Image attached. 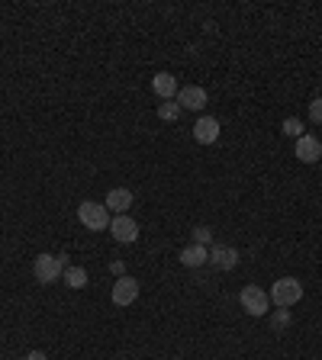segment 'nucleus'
Returning <instances> with one entry per match:
<instances>
[{
    "mask_svg": "<svg viewBox=\"0 0 322 360\" xmlns=\"http://www.w3.org/2000/svg\"><path fill=\"white\" fill-rule=\"evenodd\" d=\"M271 303L277 305V309H294L300 299H303V283L296 277H280L274 280V287H271Z\"/></svg>",
    "mask_w": 322,
    "mask_h": 360,
    "instance_id": "obj_1",
    "label": "nucleus"
},
{
    "mask_svg": "<svg viewBox=\"0 0 322 360\" xmlns=\"http://www.w3.org/2000/svg\"><path fill=\"white\" fill-rule=\"evenodd\" d=\"M64 267H71L68 264V254H39L36 260H33V277L39 280V283H55L58 277L64 274Z\"/></svg>",
    "mask_w": 322,
    "mask_h": 360,
    "instance_id": "obj_2",
    "label": "nucleus"
},
{
    "mask_svg": "<svg viewBox=\"0 0 322 360\" xmlns=\"http://www.w3.org/2000/svg\"><path fill=\"white\" fill-rule=\"evenodd\" d=\"M78 219H81L84 229H91V231L110 229V209L103 203H93V200H84V203L78 206Z\"/></svg>",
    "mask_w": 322,
    "mask_h": 360,
    "instance_id": "obj_3",
    "label": "nucleus"
},
{
    "mask_svg": "<svg viewBox=\"0 0 322 360\" xmlns=\"http://www.w3.org/2000/svg\"><path fill=\"white\" fill-rule=\"evenodd\" d=\"M239 303L251 319H265V315L271 312V296H267L261 287H245L239 293Z\"/></svg>",
    "mask_w": 322,
    "mask_h": 360,
    "instance_id": "obj_4",
    "label": "nucleus"
},
{
    "mask_svg": "<svg viewBox=\"0 0 322 360\" xmlns=\"http://www.w3.org/2000/svg\"><path fill=\"white\" fill-rule=\"evenodd\" d=\"M113 305H120V309H126V305H132L138 299V280L136 277H120L116 283H113Z\"/></svg>",
    "mask_w": 322,
    "mask_h": 360,
    "instance_id": "obj_5",
    "label": "nucleus"
},
{
    "mask_svg": "<svg viewBox=\"0 0 322 360\" xmlns=\"http://www.w3.org/2000/svg\"><path fill=\"white\" fill-rule=\"evenodd\" d=\"M110 235L120 245H132L138 238V222L132 216H116V219H110Z\"/></svg>",
    "mask_w": 322,
    "mask_h": 360,
    "instance_id": "obj_6",
    "label": "nucleus"
},
{
    "mask_svg": "<svg viewBox=\"0 0 322 360\" xmlns=\"http://www.w3.org/2000/svg\"><path fill=\"white\" fill-rule=\"evenodd\" d=\"M210 264L216 270H235L239 267V251L229 245H213L210 248Z\"/></svg>",
    "mask_w": 322,
    "mask_h": 360,
    "instance_id": "obj_7",
    "label": "nucleus"
},
{
    "mask_svg": "<svg viewBox=\"0 0 322 360\" xmlns=\"http://www.w3.org/2000/svg\"><path fill=\"white\" fill-rule=\"evenodd\" d=\"M177 106H181V110H193V113H200L203 106H206V91H203V87H181V91H177Z\"/></svg>",
    "mask_w": 322,
    "mask_h": 360,
    "instance_id": "obj_8",
    "label": "nucleus"
},
{
    "mask_svg": "<svg viewBox=\"0 0 322 360\" xmlns=\"http://www.w3.org/2000/svg\"><path fill=\"white\" fill-rule=\"evenodd\" d=\"M220 120L216 116H200L197 120V126H193V139L200 142V145H213V142L220 139Z\"/></svg>",
    "mask_w": 322,
    "mask_h": 360,
    "instance_id": "obj_9",
    "label": "nucleus"
},
{
    "mask_svg": "<svg viewBox=\"0 0 322 360\" xmlns=\"http://www.w3.org/2000/svg\"><path fill=\"white\" fill-rule=\"evenodd\" d=\"M296 158L303 161V164H316L322 158V142L316 135H300L296 139Z\"/></svg>",
    "mask_w": 322,
    "mask_h": 360,
    "instance_id": "obj_10",
    "label": "nucleus"
},
{
    "mask_svg": "<svg viewBox=\"0 0 322 360\" xmlns=\"http://www.w3.org/2000/svg\"><path fill=\"white\" fill-rule=\"evenodd\" d=\"M136 203V196H132V190H126V187H113L110 193H107V209H113L116 216H126L129 206Z\"/></svg>",
    "mask_w": 322,
    "mask_h": 360,
    "instance_id": "obj_11",
    "label": "nucleus"
},
{
    "mask_svg": "<svg viewBox=\"0 0 322 360\" xmlns=\"http://www.w3.org/2000/svg\"><path fill=\"white\" fill-rule=\"evenodd\" d=\"M152 91L161 97V100H175L177 97V81H175V74H168V71H158L155 77H152Z\"/></svg>",
    "mask_w": 322,
    "mask_h": 360,
    "instance_id": "obj_12",
    "label": "nucleus"
},
{
    "mask_svg": "<svg viewBox=\"0 0 322 360\" xmlns=\"http://www.w3.org/2000/svg\"><path fill=\"white\" fill-rule=\"evenodd\" d=\"M206 260H210V248H203V245H187L181 251V264L184 267H203Z\"/></svg>",
    "mask_w": 322,
    "mask_h": 360,
    "instance_id": "obj_13",
    "label": "nucleus"
},
{
    "mask_svg": "<svg viewBox=\"0 0 322 360\" xmlns=\"http://www.w3.org/2000/svg\"><path fill=\"white\" fill-rule=\"evenodd\" d=\"M62 280L71 290H84V287H87V270H84V267H64Z\"/></svg>",
    "mask_w": 322,
    "mask_h": 360,
    "instance_id": "obj_14",
    "label": "nucleus"
},
{
    "mask_svg": "<svg viewBox=\"0 0 322 360\" xmlns=\"http://www.w3.org/2000/svg\"><path fill=\"white\" fill-rule=\"evenodd\" d=\"M177 116H181L177 100H161V103H158V120H161V122H175Z\"/></svg>",
    "mask_w": 322,
    "mask_h": 360,
    "instance_id": "obj_15",
    "label": "nucleus"
},
{
    "mask_svg": "<svg viewBox=\"0 0 322 360\" xmlns=\"http://www.w3.org/2000/svg\"><path fill=\"white\" fill-rule=\"evenodd\" d=\"M280 132H284L287 139H300V135H306V132H303V122L294 120V116H287V120L280 122Z\"/></svg>",
    "mask_w": 322,
    "mask_h": 360,
    "instance_id": "obj_16",
    "label": "nucleus"
},
{
    "mask_svg": "<svg viewBox=\"0 0 322 360\" xmlns=\"http://www.w3.org/2000/svg\"><path fill=\"white\" fill-rule=\"evenodd\" d=\"M193 245L210 248V245H213V229H210V225H197V229H193Z\"/></svg>",
    "mask_w": 322,
    "mask_h": 360,
    "instance_id": "obj_17",
    "label": "nucleus"
},
{
    "mask_svg": "<svg viewBox=\"0 0 322 360\" xmlns=\"http://www.w3.org/2000/svg\"><path fill=\"white\" fill-rule=\"evenodd\" d=\"M271 325H274V332L287 328V325H290V309H277V312L271 315Z\"/></svg>",
    "mask_w": 322,
    "mask_h": 360,
    "instance_id": "obj_18",
    "label": "nucleus"
},
{
    "mask_svg": "<svg viewBox=\"0 0 322 360\" xmlns=\"http://www.w3.org/2000/svg\"><path fill=\"white\" fill-rule=\"evenodd\" d=\"M310 120H313L316 126H322V97H316V100L310 103Z\"/></svg>",
    "mask_w": 322,
    "mask_h": 360,
    "instance_id": "obj_19",
    "label": "nucleus"
},
{
    "mask_svg": "<svg viewBox=\"0 0 322 360\" xmlns=\"http://www.w3.org/2000/svg\"><path fill=\"white\" fill-rule=\"evenodd\" d=\"M110 274H113L116 280L126 277V264H123V260H113V264H110Z\"/></svg>",
    "mask_w": 322,
    "mask_h": 360,
    "instance_id": "obj_20",
    "label": "nucleus"
},
{
    "mask_svg": "<svg viewBox=\"0 0 322 360\" xmlns=\"http://www.w3.org/2000/svg\"><path fill=\"white\" fill-rule=\"evenodd\" d=\"M23 360H48V357H46V354H42V351H29Z\"/></svg>",
    "mask_w": 322,
    "mask_h": 360,
    "instance_id": "obj_21",
    "label": "nucleus"
}]
</instances>
